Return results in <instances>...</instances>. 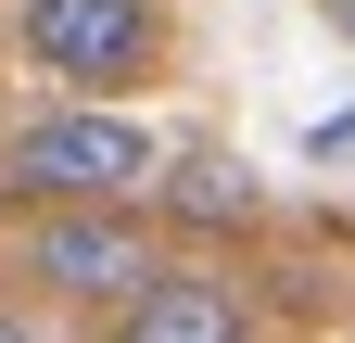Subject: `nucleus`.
Returning a JSON list of instances; mask_svg holds the SVG:
<instances>
[{
  "label": "nucleus",
  "instance_id": "obj_1",
  "mask_svg": "<svg viewBox=\"0 0 355 343\" xmlns=\"http://www.w3.org/2000/svg\"><path fill=\"white\" fill-rule=\"evenodd\" d=\"M153 178H165L153 127L114 115V102H64V115H38V127L0 140V191L13 203H140Z\"/></svg>",
  "mask_w": 355,
  "mask_h": 343
},
{
  "label": "nucleus",
  "instance_id": "obj_2",
  "mask_svg": "<svg viewBox=\"0 0 355 343\" xmlns=\"http://www.w3.org/2000/svg\"><path fill=\"white\" fill-rule=\"evenodd\" d=\"M13 51L76 102H127L165 76V0H13Z\"/></svg>",
  "mask_w": 355,
  "mask_h": 343
},
{
  "label": "nucleus",
  "instance_id": "obj_3",
  "mask_svg": "<svg viewBox=\"0 0 355 343\" xmlns=\"http://www.w3.org/2000/svg\"><path fill=\"white\" fill-rule=\"evenodd\" d=\"M13 267L51 292V306L114 318L127 292L165 267V242H153V217H140V203H26V229H13Z\"/></svg>",
  "mask_w": 355,
  "mask_h": 343
},
{
  "label": "nucleus",
  "instance_id": "obj_4",
  "mask_svg": "<svg viewBox=\"0 0 355 343\" xmlns=\"http://www.w3.org/2000/svg\"><path fill=\"white\" fill-rule=\"evenodd\" d=\"M102 343H266V318H254V292H241L229 267L165 254V267H153V280L102 318Z\"/></svg>",
  "mask_w": 355,
  "mask_h": 343
},
{
  "label": "nucleus",
  "instance_id": "obj_5",
  "mask_svg": "<svg viewBox=\"0 0 355 343\" xmlns=\"http://www.w3.org/2000/svg\"><path fill=\"white\" fill-rule=\"evenodd\" d=\"M153 191H165V217H191V229H254V217H266V191L241 178L229 153H191V165H165Z\"/></svg>",
  "mask_w": 355,
  "mask_h": 343
},
{
  "label": "nucleus",
  "instance_id": "obj_6",
  "mask_svg": "<svg viewBox=\"0 0 355 343\" xmlns=\"http://www.w3.org/2000/svg\"><path fill=\"white\" fill-rule=\"evenodd\" d=\"M318 13H330V26H343V38H355V0H318Z\"/></svg>",
  "mask_w": 355,
  "mask_h": 343
},
{
  "label": "nucleus",
  "instance_id": "obj_7",
  "mask_svg": "<svg viewBox=\"0 0 355 343\" xmlns=\"http://www.w3.org/2000/svg\"><path fill=\"white\" fill-rule=\"evenodd\" d=\"M0 343H38V331H26V318H13V306H0Z\"/></svg>",
  "mask_w": 355,
  "mask_h": 343
}]
</instances>
